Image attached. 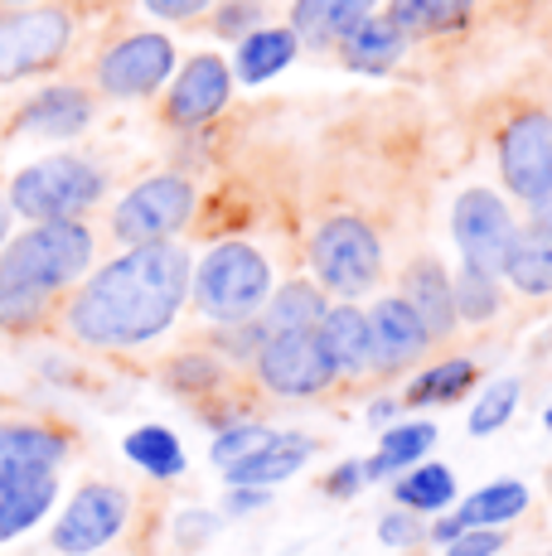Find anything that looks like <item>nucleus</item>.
Wrapping results in <instances>:
<instances>
[{
	"label": "nucleus",
	"mask_w": 552,
	"mask_h": 556,
	"mask_svg": "<svg viewBox=\"0 0 552 556\" xmlns=\"http://www.w3.org/2000/svg\"><path fill=\"white\" fill-rule=\"evenodd\" d=\"M189 252L175 242L126 248L78 286L68 301V334L88 349H136L161 339L189 301Z\"/></svg>",
	"instance_id": "f257e3e1"
},
{
	"label": "nucleus",
	"mask_w": 552,
	"mask_h": 556,
	"mask_svg": "<svg viewBox=\"0 0 552 556\" xmlns=\"http://www.w3.org/2000/svg\"><path fill=\"white\" fill-rule=\"evenodd\" d=\"M92 266V232L88 223H35L29 232L10 238L0 248V281L25 286L35 295L54 301L59 291H68L83 271Z\"/></svg>",
	"instance_id": "f03ea898"
},
{
	"label": "nucleus",
	"mask_w": 552,
	"mask_h": 556,
	"mask_svg": "<svg viewBox=\"0 0 552 556\" xmlns=\"http://www.w3.org/2000/svg\"><path fill=\"white\" fill-rule=\"evenodd\" d=\"M189 291L214 325H248L272 301V266L252 242H218L189 271Z\"/></svg>",
	"instance_id": "7ed1b4c3"
},
{
	"label": "nucleus",
	"mask_w": 552,
	"mask_h": 556,
	"mask_svg": "<svg viewBox=\"0 0 552 556\" xmlns=\"http://www.w3.org/2000/svg\"><path fill=\"white\" fill-rule=\"evenodd\" d=\"M102 189H108V179L92 160L63 151L20 169L5 189V203L10 213H20L29 223H68L78 213H88L102 199Z\"/></svg>",
	"instance_id": "20e7f679"
},
{
	"label": "nucleus",
	"mask_w": 552,
	"mask_h": 556,
	"mask_svg": "<svg viewBox=\"0 0 552 556\" xmlns=\"http://www.w3.org/2000/svg\"><path fill=\"white\" fill-rule=\"evenodd\" d=\"M311 266L321 276L325 291L335 295H364L368 286L384 276V248L378 232L354 213L325 218L311 238Z\"/></svg>",
	"instance_id": "39448f33"
},
{
	"label": "nucleus",
	"mask_w": 552,
	"mask_h": 556,
	"mask_svg": "<svg viewBox=\"0 0 552 556\" xmlns=\"http://www.w3.org/2000/svg\"><path fill=\"white\" fill-rule=\"evenodd\" d=\"M73 45V15L63 5L0 10V83L45 73Z\"/></svg>",
	"instance_id": "423d86ee"
},
{
	"label": "nucleus",
	"mask_w": 552,
	"mask_h": 556,
	"mask_svg": "<svg viewBox=\"0 0 552 556\" xmlns=\"http://www.w3.org/2000/svg\"><path fill=\"white\" fill-rule=\"evenodd\" d=\"M195 213V185L185 175H151L112 208V232L126 248L170 242Z\"/></svg>",
	"instance_id": "0eeeda50"
},
{
	"label": "nucleus",
	"mask_w": 552,
	"mask_h": 556,
	"mask_svg": "<svg viewBox=\"0 0 552 556\" xmlns=\"http://www.w3.org/2000/svg\"><path fill=\"white\" fill-rule=\"evenodd\" d=\"M131 518V498L116 484H83L68 498V508L59 513L49 547L59 556H98L108 542H116V532Z\"/></svg>",
	"instance_id": "6e6552de"
},
{
	"label": "nucleus",
	"mask_w": 552,
	"mask_h": 556,
	"mask_svg": "<svg viewBox=\"0 0 552 556\" xmlns=\"http://www.w3.org/2000/svg\"><path fill=\"white\" fill-rule=\"evenodd\" d=\"M258 372H262V388L276 392V397H315V392H325L339 378L315 329L267 334V344L258 349Z\"/></svg>",
	"instance_id": "1a4fd4ad"
},
{
	"label": "nucleus",
	"mask_w": 552,
	"mask_h": 556,
	"mask_svg": "<svg viewBox=\"0 0 552 556\" xmlns=\"http://www.w3.org/2000/svg\"><path fill=\"white\" fill-rule=\"evenodd\" d=\"M451 232H455V248H461L465 266L499 276L509 238H514V218H509L504 199L494 189H465L451 208Z\"/></svg>",
	"instance_id": "9d476101"
},
{
	"label": "nucleus",
	"mask_w": 552,
	"mask_h": 556,
	"mask_svg": "<svg viewBox=\"0 0 552 556\" xmlns=\"http://www.w3.org/2000/svg\"><path fill=\"white\" fill-rule=\"evenodd\" d=\"M175 68V45L165 35H126L98 59V88L108 98H151Z\"/></svg>",
	"instance_id": "9b49d317"
},
{
	"label": "nucleus",
	"mask_w": 552,
	"mask_h": 556,
	"mask_svg": "<svg viewBox=\"0 0 552 556\" xmlns=\"http://www.w3.org/2000/svg\"><path fill=\"white\" fill-rule=\"evenodd\" d=\"M499 175L518 199L534 203L552 185V116L524 112L499 136Z\"/></svg>",
	"instance_id": "f8f14e48"
},
{
	"label": "nucleus",
	"mask_w": 552,
	"mask_h": 556,
	"mask_svg": "<svg viewBox=\"0 0 552 556\" xmlns=\"http://www.w3.org/2000/svg\"><path fill=\"white\" fill-rule=\"evenodd\" d=\"M368 339H374V368L398 372L407 363H417L431 349V334L422 329V319L412 315V305L402 295H384L368 309Z\"/></svg>",
	"instance_id": "ddd939ff"
},
{
	"label": "nucleus",
	"mask_w": 552,
	"mask_h": 556,
	"mask_svg": "<svg viewBox=\"0 0 552 556\" xmlns=\"http://www.w3.org/2000/svg\"><path fill=\"white\" fill-rule=\"evenodd\" d=\"M228 92H233L228 63L214 59V53H199V59L175 78V88H170L165 116L175 126H204L228 106Z\"/></svg>",
	"instance_id": "4468645a"
},
{
	"label": "nucleus",
	"mask_w": 552,
	"mask_h": 556,
	"mask_svg": "<svg viewBox=\"0 0 552 556\" xmlns=\"http://www.w3.org/2000/svg\"><path fill=\"white\" fill-rule=\"evenodd\" d=\"M92 122V98L88 88H73V83H54V88L35 92L15 116V131L45 136V141H68L83 126Z\"/></svg>",
	"instance_id": "2eb2a0df"
},
{
	"label": "nucleus",
	"mask_w": 552,
	"mask_h": 556,
	"mask_svg": "<svg viewBox=\"0 0 552 556\" xmlns=\"http://www.w3.org/2000/svg\"><path fill=\"white\" fill-rule=\"evenodd\" d=\"M59 498L54 469H10L0 475V542L29 532Z\"/></svg>",
	"instance_id": "dca6fc26"
},
{
	"label": "nucleus",
	"mask_w": 552,
	"mask_h": 556,
	"mask_svg": "<svg viewBox=\"0 0 552 556\" xmlns=\"http://www.w3.org/2000/svg\"><path fill=\"white\" fill-rule=\"evenodd\" d=\"M311 455H315V441H311V435H301V431H276L258 455L242 459V465H233V469H223V475H228L233 489H267V484H276V479H291Z\"/></svg>",
	"instance_id": "f3484780"
},
{
	"label": "nucleus",
	"mask_w": 552,
	"mask_h": 556,
	"mask_svg": "<svg viewBox=\"0 0 552 556\" xmlns=\"http://www.w3.org/2000/svg\"><path fill=\"white\" fill-rule=\"evenodd\" d=\"M315 334H321V344H325V354H330L335 372L359 378V372L374 368V339H368V315L364 309H354V305L325 309V319H321Z\"/></svg>",
	"instance_id": "a211bd4d"
},
{
	"label": "nucleus",
	"mask_w": 552,
	"mask_h": 556,
	"mask_svg": "<svg viewBox=\"0 0 552 556\" xmlns=\"http://www.w3.org/2000/svg\"><path fill=\"white\" fill-rule=\"evenodd\" d=\"M499 276L524 295H552V228H514Z\"/></svg>",
	"instance_id": "6ab92c4d"
},
{
	"label": "nucleus",
	"mask_w": 552,
	"mask_h": 556,
	"mask_svg": "<svg viewBox=\"0 0 552 556\" xmlns=\"http://www.w3.org/2000/svg\"><path fill=\"white\" fill-rule=\"evenodd\" d=\"M402 301L412 305V315L422 319L431 339H446L455 329V305H451V276L437 262H417L402 276Z\"/></svg>",
	"instance_id": "aec40b11"
},
{
	"label": "nucleus",
	"mask_w": 552,
	"mask_h": 556,
	"mask_svg": "<svg viewBox=\"0 0 552 556\" xmlns=\"http://www.w3.org/2000/svg\"><path fill=\"white\" fill-rule=\"evenodd\" d=\"M374 10L378 0H296L291 35L311 39V45H330V39H344L354 25H364Z\"/></svg>",
	"instance_id": "412c9836"
},
{
	"label": "nucleus",
	"mask_w": 552,
	"mask_h": 556,
	"mask_svg": "<svg viewBox=\"0 0 552 556\" xmlns=\"http://www.w3.org/2000/svg\"><path fill=\"white\" fill-rule=\"evenodd\" d=\"M63 455H68V435L49 431V426H0V475H10V469H59Z\"/></svg>",
	"instance_id": "4be33fe9"
},
{
	"label": "nucleus",
	"mask_w": 552,
	"mask_h": 556,
	"mask_svg": "<svg viewBox=\"0 0 552 556\" xmlns=\"http://www.w3.org/2000/svg\"><path fill=\"white\" fill-rule=\"evenodd\" d=\"M402 49H407V39H402L384 15H368L364 25H354L344 39H339V59H344V68H354V73H384L402 59Z\"/></svg>",
	"instance_id": "5701e85b"
},
{
	"label": "nucleus",
	"mask_w": 552,
	"mask_h": 556,
	"mask_svg": "<svg viewBox=\"0 0 552 556\" xmlns=\"http://www.w3.org/2000/svg\"><path fill=\"white\" fill-rule=\"evenodd\" d=\"M431 445H437V426H431V421L388 426V431H384V445H378V455L359 459V469H364V484L398 475V469H407V465H422V455H427Z\"/></svg>",
	"instance_id": "b1692460"
},
{
	"label": "nucleus",
	"mask_w": 552,
	"mask_h": 556,
	"mask_svg": "<svg viewBox=\"0 0 552 556\" xmlns=\"http://www.w3.org/2000/svg\"><path fill=\"white\" fill-rule=\"evenodd\" d=\"M325 291L311 281H286L281 291L267 301V334H301V329H321L325 319Z\"/></svg>",
	"instance_id": "393cba45"
},
{
	"label": "nucleus",
	"mask_w": 552,
	"mask_h": 556,
	"mask_svg": "<svg viewBox=\"0 0 552 556\" xmlns=\"http://www.w3.org/2000/svg\"><path fill=\"white\" fill-rule=\"evenodd\" d=\"M296 49H301V39H296L291 29H252V35L238 45V73H242V83H267V78H276L281 68H291Z\"/></svg>",
	"instance_id": "a878e982"
},
{
	"label": "nucleus",
	"mask_w": 552,
	"mask_h": 556,
	"mask_svg": "<svg viewBox=\"0 0 552 556\" xmlns=\"http://www.w3.org/2000/svg\"><path fill=\"white\" fill-rule=\"evenodd\" d=\"M524 508H528V484H518V479H494V484L475 489V494L455 508V518H461L465 528H499V522H514Z\"/></svg>",
	"instance_id": "bb28decb"
},
{
	"label": "nucleus",
	"mask_w": 552,
	"mask_h": 556,
	"mask_svg": "<svg viewBox=\"0 0 552 556\" xmlns=\"http://www.w3.org/2000/svg\"><path fill=\"white\" fill-rule=\"evenodd\" d=\"M122 451H126L131 465H141L151 479L185 475V445H179L175 431H165V426H136V431L122 441Z\"/></svg>",
	"instance_id": "cd10ccee"
},
{
	"label": "nucleus",
	"mask_w": 552,
	"mask_h": 556,
	"mask_svg": "<svg viewBox=\"0 0 552 556\" xmlns=\"http://www.w3.org/2000/svg\"><path fill=\"white\" fill-rule=\"evenodd\" d=\"M392 494L407 513H446L455 504V475L446 465H417L398 479Z\"/></svg>",
	"instance_id": "c85d7f7f"
},
{
	"label": "nucleus",
	"mask_w": 552,
	"mask_h": 556,
	"mask_svg": "<svg viewBox=\"0 0 552 556\" xmlns=\"http://www.w3.org/2000/svg\"><path fill=\"white\" fill-rule=\"evenodd\" d=\"M451 305L455 319H471V325H485L504 309V295H499V276H485L475 266H461L451 281Z\"/></svg>",
	"instance_id": "c756f323"
},
{
	"label": "nucleus",
	"mask_w": 552,
	"mask_h": 556,
	"mask_svg": "<svg viewBox=\"0 0 552 556\" xmlns=\"http://www.w3.org/2000/svg\"><path fill=\"white\" fill-rule=\"evenodd\" d=\"M475 382V363L471 358H446L437 368H427L417 382L407 388V406H441L455 402L465 388Z\"/></svg>",
	"instance_id": "7c9ffc66"
},
{
	"label": "nucleus",
	"mask_w": 552,
	"mask_h": 556,
	"mask_svg": "<svg viewBox=\"0 0 552 556\" xmlns=\"http://www.w3.org/2000/svg\"><path fill=\"white\" fill-rule=\"evenodd\" d=\"M49 295H35L25 291V286H10L0 281V329H10V334H25V329H39L49 319Z\"/></svg>",
	"instance_id": "2f4dec72"
},
{
	"label": "nucleus",
	"mask_w": 552,
	"mask_h": 556,
	"mask_svg": "<svg viewBox=\"0 0 552 556\" xmlns=\"http://www.w3.org/2000/svg\"><path fill=\"white\" fill-rule=\"evenodd\" d=\"M514 406H518V378L490 382V388L480 392V402H475V412H471V435H494L499 426L514 416Z\"/></svg>",
	"instance_id": "473e14b6"
},
{
	"label": "nucleus",
	"mask_w": 552,
	"mask_h": 556,
	"mask_svg": "<svg viewBox=\"0 0 552 556\" xmlns=\"http://www.w3.org/2000/svg\"><path fill=\"white\" fill-rule=\"evenodd\" d=\"M272 426H258V421H242V426H228V431L214 441V465L218 469H233V465H242V459H252L262 451V445L272 441Z\"/></svg>",
	"instance_id": "72a5a7b5"
},
{
	"label": "nucleus",
	"mask_w": 552,
	"mask_h": 556,
	"mask_svg": "<svg viewBox=\"0 0 552 556\" xmlns=\"http://www.w3.org/2000/svg\"><path fill=\"white\" fill-rule=\"evenodd\" d=\"M165 382L175 392H204V388H214V382H218V363L209 354H185V358L170 363Z\"/></svg>",
	"instance_id": "f704fd0d"
},
{
	"label": "nucleus",
	"mask_w": 552,
	"mask_h": 556,
	"mask_svg": "<svg viewBox=\"0 0 552 556\" xmlns=\"http://www.w3.org/2000/svg\"><path fill=\"white\" fill-rule=\"evenodd\" d=\"M378 542H384V547H412V542H422L417 513H407V508L384 513V518H378Z\"/></svg>",
	"instance_id": "c9c22d12"
},
{
	"label": "nucleus",
	"mask_w": 552,
	"mask_h": 556,
	"mask_svg": "<svg viewBox=\"0 0 552 556\" xmlns=\"http://www.w3.org/2000/svg\"><path fill=\"white\" fill-rule=\"evenodd\" d=\"M218 344L228 349L233 358H252L262 344H267V325H262V319H248V325H228V329L218 334Z\"/></svg>",
	"instance_id": "e433bc0d"
},
{
	"label": "nucleus",
	"mask_w": 552,
	"mask_h": 556,
	"mask_svg": "<svg viewBox=\"0 0 552 556\" xmlns=\"http://www.w3.org/2000/svg\"><path fill=\"white\" fill-rule=\"evenodd\" d=\"M499 552H504V532L499 528H465L446 547V556H499Z\"/></svg>",
	"instance_id": "4c0bfd02"
},
{
	"label": "nucleus",
	"mask_w": 552,
	"mask_h": 556,
	"mask_svg": "<svg viewBox=\"0 0 552 556\" xmlns=\"http://www.w3.org/2000/svg\"><path fill=\"white\" fill-rule=\"evenodd\" d=\"M258 20H262V10L258 5H252V0H233V5H223L218 10V20H214V29H218V35H248V29L252 25H258Z\"/></svg>",
	"instance_id": "58836bf2"
},
{
	"label": "nucleus",
	"mask_w": 552,
	"mask_h": 556,
	"mask_svg": "<svg viewBox=\"0 0 552 556\" xmlns=\"http://www.w3.org/2000/svg\"><path fill=\"white\" fill-rule=\"evenodd\" d=\"M214 532H218V518L209 508H185L175 518V538L179 542H209Z\"/></svg>",
	"instance_id": "ea45409f"
},
{
	"label": "nucleus",
	"mask_w": 552,
	"mask_h": 556,
	"mask_svg": "<svg viewBox=\"0 0 552 556\" xmlns=\"http://www.w3.org/2000/svg\"><path fill=\"white\" fill-rule=\"evenodd\" d=\"M431 5V35H446V29H461L471 20L475 0H427Z\"/></svg>",
	"instance_id": "a19ab883"
},
{
	"label": "nucleus",
	"mask_w": 552,
	"mask_h": 556,
	"mask_svg": "<svg viewBox=\"0 0 552 556\" xmlns=\"http://www.w3.org/2000/svg\"><path fill=\"white\" fill-rule=\"evenodd\" d=\"M359 489H364V469H359V459L335 465V475L325 479V494H330V498H354Z\"/></svg>",
	"instance_id": "79ce46f5"
},
{
	"label": "nucleus",
	"mask_w": 552,
	"mask_h": 556,
	"mask_svg": "<svg viewBox=\"0 0 552 556\" xmlns=\"http://www.w3.org/2000/svg\"><path fill=\"white\" fill-rule=\"evenodd\" d=\"M141 5L161 20H195L199 10H209L214 0H141Z\"/></svg>",
	"instance_id": "37998d69"
},
{
	"label": "nucleus",
	"mask_w": 552,
	"mask_h": 556,
	"mask_svg": "<svg viewBox=\"0 0 552 556\" xmlns=\"http://www.w3.org/2000/svg\"><path fill=\"white\" fill-rule=\"evenodd\" d=\"M272 494L267 489H233L228 494V513H252V508H267Z\"/></svg>",
	"instance_id": "c03bdc74"
},
{
	"label": "nucleus",
	"mask_w": 552,
	"mask_h": 556,
	"mask_svg": "<svg viewBox=\"0 0 552 556\" xmlns=\"http://www.w3.org/2000/svg\"><path fill=\"white\" fill-rule=\"evenodd\" d=\"M461 532H465V522L451 513V518H437V528H431V542H441V547H451V542L461 538Z\"/></svg>",
	"instance_id": "a18cd8bd"
},
{
	"label": "nucleus",
	"mask_w": 552,
	"mask_h": 556,
	"mask_svg": "<svg viewBox=\"0 0 552 556\" xmlns=\"http://www.w3.org/2000/svg\"><path fill=\"white\" fill-rule=\"evenodd\" d=\"M534 218H538V228H552V185L534 199Z\"/></svg>",
	"instance_id": "49530a36"
},
{
	"label": "nucleus",
	"mask_w": 552,
	"mask_h": 556,
	"mask_svg": "<svg viewBox=\"0 0 552 556\" xmlns=\"http://www.w3.org/2000/svg\"><path fill=\"white\" fill-rule=\"evenodd\" d=\"M392 412H398V402H374V406H368V421H374V426H384V421H392Z\"/></svg>",
	"instance_id": "de8ad7c7"
},
{
	"label": "nucleus",
	"mask_w": 552,
	"mask_h": 556,
	"mask_svg": "<svg viewBox=\"0 0 552 556\" xmlns=\"http://www.w3.org/2000/svg\"><path fill=\"white\" fill-rule=\"evenodd\" d=\"M5 242H10V203L0 199V248H5Z\"/></svg>",
	"instance_id": "09e8293b"
},
{
	"label": "nucleus",
	"mask_w": 552,
	"mask_h": 556,
	"mask_svg": "<svg viewBox=\"0 0 552 556\" xmlns=\"http://www.w3.org/2000/svg\"><path fill=\"white\" fill-rule=\"evenodd\" d=\"M20 5H35V0H0V10H20Z\"/></svg>",
	"instance_id": "8fccbe9b"
},
{
	"label": "nucleus",
	"mask_w": 552,
	"mask_h": 556,
	"mask_svg": "<svg viewBox=\"0 0 552 556\" xmlns=\"http://www.w3.org/2000/svg\"><path fill=\"white\" fill-rule=\"evenodd\" d=\"M543 421H548V431H552V406H548V416H543Z\"/></svg>",
	"instance_id": "3c124183"
}]
</instances>
